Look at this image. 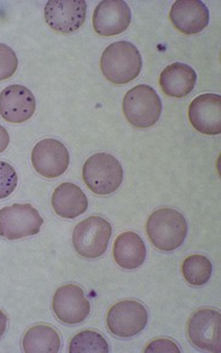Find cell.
I'll use <instances>...</instances> for the list:
<instances>
[{
	"instance_id": "obj_21",
	"label": "cell",
	"mask_w": 221,
	"mask_h": 353,
	"mask_svg": "<svg viewBox=\"0 0 221 353\" xmlns=\"http://www.w3.org/2000/svg\"><path fill=\"white\" fill-rule=\"evenodd\" d=\"M70 353H108L109 344L101 334L85 330L75 334L70 343Z\"/></svg>"
},
{
	"instance_id": "obj_12",
	"label": "cell",
	"mask_w": 221,
	"mask_h": 353,
	"mask_svg": "<svg viewBox=\"0 0 221 353\" xmlns=\"http://www.w3.org/2000/svg\"><path fill=\"white\" fill-rule=\"evenodd\" d=\"M130 23L131 11L123 0H103L94 11L93 26L98 36H118Z\"/></svg>"
},
{
	"instance_id": "obj_14",
	"label": "cell",
	"mask_w": 221,
	"mask_h": 353,
	"mask_svg": "<svg viewBox=\"0 0 221 353\" xmlns=\"http://www.w3.org/2000/svg\"><path fill=\"white\" fill-rule=\"evenodd\" d=\"M189 119L194 130L205 135L221 134V97L219 94L199 95L189 107Z\"/></svg>"
},
{
	"instance_id": "obj_10",
	"label": "cell",
	"mask_w": 221,
	"mask_h": 353,
	"mask_svg": "<svg viewBox=\"0 0 221 353\" xmlns=\"http://www.w3.org/2000/svg\"><path fill=\"white\" fill-rule=\"evenodd\" d=\"M43 16L53 31L73 33L85 21L87 4L83 0H52L45 6Z\"/></svg>"
},
{
	"instance_id": "obj_16",
	"label": "cell",
	"mask_w": 221,
	"mask_h": 353,
	"mask_svg": "<svg viewBox=\"0 0 221 353\" xmlns=\"http://www.w3.org/2000/svg\"><path fill=\"white\" fill-rule=\"evenodd\" d=\"M197 83V73L187 63H171L159 77V85L163 93L171 98H185Z\"/></svg>"
},
{
	"instance_id": "obj_2",
	"label": "cell",
	"mask_w": 221,
	"mask_h": 353,
	"mask_svg": "<svg viewBox=\"0 0 221 353\" xmlns=\"http://www.w3.org/2000/svg\"><path fill=\"white\" fill-rule=\"evenodd\" d=\"M187 219L176 209H158L147 220V237L160 252H170L178 249L187 239Z\"/></svg>"
},
{
	"instance_id": "obj_20",
	"label": "cell",
	"mask_w": 221,
	"mask_h": 353,
	"mask_svg": "<svg viewBox=\"0 0 221 353\" xmlns=\"http://www.w3.org/2000/svg\"><path fill=\"white\" fill-rule=\"evenodd\" d=\"M182 274L189 284L193 287H202L209 282L212 276V263L206 256L191 255L184 259Z\"/></svg>"
},
{
	"instance_id": "obj_24",
	"label": "cell",
	"mask_w": 221,
	"mask_h": 353,
	"mask_svg": "<svg viewBox=\"0 0 221 353\" xmlns=\"http://www.w3.org/2000/svg\"><path fill=\"white\" fill-rule=\"evenodd\" d=\"M144 352L154 353H179L180 349L176 344L175 341L167 338H159L156 341H151L150 344H147V347L144 350Z\"/></svg>"
},
{
	"instance_id": "obj_11",
	"label": "cell",
	"mask_w": 221,
	"mask_h": 353,
	"mask_svg": "<svg viewBox=\"0 0 221 353\" xmlns=\"http://www.w3.org/2000/svg\"><path fill=\"white\" fill-rule=\"evenodd\" d=\"M52 306L59 321L68 325L80 324L90 312V303L85 297V291L75 284L59 288Z\"/></svg>"
},
{
	"instance_id": "obj_19",
	"label": "cell",
	"mask_w": 221,
	"mask_h": 353,
	"mask_svg": "<svg viewBox=\"0 0 221 353\" xmlns=\"http://www.w3.org/2000/svg\"><path fill=\"white\" fill-rule=\"evenodd\" d=\"M61 347V337L58 331L39 324L30 327L23 337V350L26 353H56Z\"/></svg>"
},
{
	"instance_id": "obj_1",
	"label": "cell",
	"mask_w": 221,
	"mask_h": 353,
	"mask_svg": "<svg viewBox=\"0 0 221 353\" xmlns=\"http://www.w3.org/2000/svg\"><path fill=\"white\" fill-rule=\"evenodd\" d=\"M143 60L138 48L129 41L109 45L101 57V71L114 85H125L140 75Z\"/></svg>"
},
{
	"instance_id": "obj_4",
	"label": "cell",
	"mask_w": 221,
	"mask_h": 353,
	"mask_svg": "<svg viewBox=\"0 0 221 353\" xmlns=\"http://www.w3.org/2000/svg\"><path fill=\"white\" fill-rule=\"evenodd\" d=\"M123 113L132 126L140 130L150 128L160 118L162 100L152 87L138 85L125 94Z\"/></svg>"
},
{
	"instance_id": "obj_26",
	"label": "cell",
	"mask_w": 221,
	"mask_h": 353,
	"mask_svg": "<svg viewBox=\"0 0 221 353\" xmlns=\"http://www.w3.org/2000/svg\"><path fill=\"white\" fill-rule=\"evenodd\" d=\"M8 318L4 311L0 309V339L4 336L8 330Z\"/></svg>"
},
{
	"instance_id": "obj_17",
	"label": "cell",
	"mask_w": 221,
	"mask_h": 353,
	"mask_svg": "<svg viewBox=\"0 0 221 353\" xmlns=\"http://www.w3.org/2000/svg\"><path fill=\"white\" fill-rule=\"evenodd\" d=\"M52 207L56 215L73 220L87 212L88 199L78 185L63 182L53 192Z\"/></svg>"
},
{
	"instance_id": "obj_18",
	"label": "cell",
	"mask_w": 221,
	"mask_h": 353,
	"mask_svg": "<svg viewBox=\"0 0 221 353\" xmlns=\"http://www.w3.org/2000/svg\"><path fill=\"white\" fill-rule=\"evenodd\" d=\"M113 252L117 265L125 270L142 267L147 257V248L142 237L134 232H125L117 236Z\"/></svg>"
},
{
	"instance_id": "obj_7",
	"label": "cell",
	"mask_w": 221,
	"mask_h": 353,
	"mask_svg": "<svg viewBox=\"0 0 221 353\" xmlns=\"http://www.w3.org/2000/svg\"><path fill=\"white\" fill-rule=\"evenodd\" d=\"M147 307L142 303L127 299L114 304L107 314L109 331L118 338L135 337L147 326Z\"/></svg>"
},
{
	"instance_id": "obj_9",
	"label": "cell",
	"mask_w": 221,
	"mask_h": 353,
	"mask_svg": "<svg viewBox=\"0 0 221 353\" xmlns=\"http://www.w3.org/2000/svg\"><path fill=\"white\" fill-rule=\"evenodd\" d=\"M31 161L39 175L46 179H56L66 173L70 167V153L63 142L55 139H43L32 150Z\"/></svg>"
},
{
	"instance_id": "obj_6",
	"label": "cell",
	"mask_w": 221,
	"mask_h": 353,
	"mask_svg": "<svg viewBox=\"0 0 221 353\" xmlns=\"http://www.w3.org/2000/svg\"><path fill=\"white\" fill-rule=\"evenodd\" d=\"M43 219L31 204H12L0 209V237L16 241L39 234Z\"/></svg>"
},
{
	"instance_id": "obj_22",
	"label": "cell",
	"mask_w": 221,
	"mask_h": 353,
	"mask_svg": "<svg viewBox=\"0 0 221 353\" xmlns=\"http://www.w3.org/2000/svg\"><path fill=\"white\" fill-rule=\"evenodd\" d=\"M18 57L16 52L5 43H0V81L13 77L18 70Z\"/></svg>"
},
{
	"instance_id": "obj_25",
	"label": "cell",
	"mask_w": 221,
	"mask_h": 353,
	"mask_svg": "<svg viewBox=\"0 0 221 353\" xmlns=\"http://www.w3.org/2000/svg\"><path fill=\"white\" fill-rule=\"evenodd\" d=\"M8 145H10V135L8 130L0 125V154L4 153L5 150H8Z\"/></svg>"
},
{
	"instance_id": "obj_3",
	"label": "cell",
	"mask_w": 221,
	"mask_h": 353,
	"mask_svg": "<svg viewBox=\"0 0 221 353\" xmlns=\"http://www.w3.org/2000/svg\"><path fill=\"white\" fill-rule=\"evenodd\" d=\"M125 172L116 157L97 153L85 161L82 177L85 185L96 195H110L120 188Z\"/></svg>"
},
{
	"instance_id": "obj_23",
	"label": "cell",
	"mask_w": 221,
	"mask_h": 353,
	"mask_svg": "<svg viewBox=\"0 0 221 353\" xmlns=\"http://www.w3.org/2000/svg\"><path fill=\"white\" fill-rule=\"evenodd\" d=\"M18 185L16 169L8 162L0 161V200H4L14 192Z\"/></svg>"
},
{
	"instance_id": "obj_13",
	"label": "cell",
	"mask_w": 221,
	"mask_h": 353,
	"mask_svg": "<svg viewBox=\"0 0 221 353\" xmlns=\"http://www.w3.org/2000/svg\"><path fill=\"white\" fill-rule=\"evenodd\" d=\"M36 101L28 87L11 85L0 93V117L11 123H23L34 115Z\"/></svg>"
},
{
	"instance_id": "obj_5",
	"label": "cell",
	"mask_w": 221,
	"mask_h": 353,
	"mask_svg": "<svg viewBox=\"0 0 221 353\" xmlns=\"http://www.w3.org/2000/svg\"><path fill=\"white\" fill-rule=\"evenodd\" d=\"M112 232L108 221L101 216H90L74 229V249L85 259H98L107 252Z\"/></svg>"
},
{
	"instance_id": "obj_8",
	"label": "cell",
	"mask_w": 221,
	"mask_h": 353,
	"mask_svg": "<svg viewBox=\"0 0 221 353\" xmlns=\"http://www.w3.org/2000/svg\"><path fill=\"white\" fill-rule=\"evenodd\" d=\"M192 345L209 352H221V314L214 309L196 311L187 324Z\"/></svg>"
},
{
	"instance_id": "obj_15",
	"label": "cell",
	"mask_w": 221,
	"mask_h": 353,
	"mask_svg": "<svg viewBox=\"0 0 221 353\" xmlns=\"http://www.w3.org/2000/svg\"><path fill=\"white\" fill-rule=\"evenodd\" d=\"M172 25L184 34H197L210 23V11L202 0H177L170 11Z\"/></svg>"
}]
</instances>
